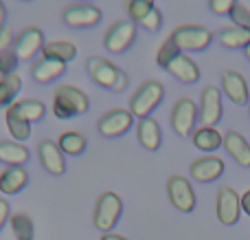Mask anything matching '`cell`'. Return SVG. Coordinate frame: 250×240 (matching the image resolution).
I'll return each instance as SVG.
<instances>
[{"label":"cell","instance_id":"obj_1","mask_svg":"<svg viewBox=\"0 0 250 240\" xmlns=\"http://www.w3.org/2000/svg\"><path fill=\"white\" fill-rule=\"evenodd\" d=\"M88 97L83 91L75 86H60L53 99V115L57 119H68L75 115H83L88 110Z\"/></svg>","mask_w":250,"mask_h":240},{"label":"cell","instance_id":"obj_2","mask_svg":"<svg viewBox=\"0 0 250 240\" xmlns=\"http://www.w3.org/2000/svg\"><path fill=\"white\" fill-rule=\"evenodd\" d=\"M86 69H88V75L104 88L123 91V88L127 86V75H125L121 69H117L112 62L104 60V57H97V55L88 57Z\"/></svg>","mask_w":250,"mask_h":240},{"label":"cell","instance_id":"obj_3","mask_svg":"<svg viewBox=\"0 0 250 240\" xmlns=\"http://www.w3.org/2000/svg\"><path fill=\"white\" fill-rule=\"evenodd\" d=\"M121 212L123 203L119 198V194L104 192L95 207V227L104 234H110L114 229V225L119 223V218H121Z\"/></svg>","mask_w":250,"mask_h":240},{"label":"cell","instance_id":"obj_4","mask_svg":"<svg viewBox=\"0 0 250 240\" xmlns=\"http://www.w3.org/2000/svg\"><path fill=\"white\" fill-rule=\"evenodd\" d=\"M163 97H165L163 84H158V82L143 84V86L138 88L136 95L132 97V101H129V113H132L134 117H141V119L149 117V113L163 101Z\"/></svg>","mask_w":250,"mask_h":240},{"label":"cell","instance_id":"obj_5","mask_svg":"<svg viewBox=\"0 0 250 240\" xmlns=\"http://www.w3.org/2000/svg\"><path fill=\"white\" fill-rule=\"evenodd\" d=\"M171 40L178 44L180 51H204V48L211 44L213 35H211V31L204 29V26L185 24L173 31Z\"/></svg>","mask_w":250,"mask_h":240},{"label":"cell","instance_id":"obj_6","mask_svg":"<svg viewBox=\"0 0 250 240\" xmlns=\"http://www.w3.org/2000/svg\"><path fill=\"white\" fill-rule=\"evenodd\" d=\"M167 194H169V201H171V205L176 207V210L185 212V214H189V212L195 210V192L185 176L173 174L171 179L167 181Z\"/></svg>","mask_w":250,"mask_h":240},{"label":"cell","instance_id":"obj_7","mask_svg":"<svg viewBox=\"0 0 250 240\" xmlns=\"http://www.w3.org/2000/svg\"><path fill=\"white\" fill-rule=\"evenodd\" d=\"M217 220L222 225H235L239 220V214H242V196L235 192L233 188L224 185V188L217 192Z\"/></svg>","mask_w":250,"mask_h":240},{"label":"cell","instance_id":"obj_8","mask_svg":"<svg viewBox=\"0 0 250 240\" xmlns=\"http://www.w3.org/2000/svg\"><path fill=\"white\" fill-rule=\"evenodd\" d=\"M132 121H134V115L129 113V110L114 108V110L105 113L104 117L99 119L97 128H99V132L104 137H110V139H114V137L125 135V132L132 128Z\"/></svg>","mask_w":250,"mask_h":240},{"label":"cell","instance_id":"obj_9","mask_svg":"<svg viewBox=\"0 0 250 240\" xmlns=\"http://www.w3.org/2000/svg\"><path fill=\"white\" fill-rule=\"evenodd\" d=\"M195 119H198V106H195L191 99H187V97L178 99L176 106H173V113H171L173 130H176L180 137H189L191 132H193Z\"/></svg>","mask_w":250,"mask_h":240},{"label":"cell","instance_id":"obj_10","mask_svg":"<svg viewBox=\"0 0 250 240\" xmlns=\"http://www.w3.org/2000/svg\"><path fill=\"white\" fill-rule=\"evenodd\" d=\"M222 119V93L215 86H207L200 101V123L202 128H213Z\"/></svg>","mask_w":250,"mask_h":240},{"label":"cell","instance_id":"obj_11","mask_svg":"<svg viewBox=\"0 0 250 240\" xmlns=\"http://www.w3.org/2000/svg\"><path fill=\"white\" fill-rule=\"evenodd\" d=\"M134 35H136V24L132 20H121L117 24H112V29L105 35L104 44L110 53H123L134 42Z\"/></svg>","mask_w":250,"mask_h":240},{"label":"cell","instance_id":"obj_12","mask_svg":"<svg viewBox=\"0 0 250 240\" xmlns=\"http://www.w3.org/2000/svg\"><path fill=\"white\" fill-rule=\"evenodd\" d=\"M42 47H44L42 31H40L38 26H29V29H24L18 35L13 51H16L18 60H31L38 51H42Z\"/></svg>","mask_w":250,"mask_h":240},{"label":"cell","instance_id":"obj_13","mask_svg":"<svg viewBox=\"0 0 250 240\" xmlns=\"http://www.w3.org/2000/svg\"><path fill=\"white\" fill-rule=\"evenodd\" d=\"M101 20V9L92 7V4H75V7L64 11V22L75 29H83V26H95Z\"/></svg>","mask_w":250,"mask_h":240},{"label":"cell","instance_id":"obj_14","mask_svg":"<svg viewBox=\"0 0 250 240\" xmlns=\"http://www.w3.org/2000/svg\"><path fill=\"white\" fill-rule=\"evenodd\" d=\"M40 161H42L44 170L53 176H62L66 172V163H64V152L60 150V145L55 141L46 139L40 144Z\"/></svg>","mask_w":250,"mask_h":240},{"label":"cell","instance_id":"obj_15","mask_svg":"<svg viewBox=\"0 0 250 240\" xmlns=\"http://www.w3.org/2000/svg\"><path fill=\"white\" fill-rule=\"evenodd\" d=\"M222 88H224L226 97L233 104L244 106L248 101V84L244 79V75L237 73V71H224L222 73Z\"/></svg>","mask_w":250,"mask_h":240},{"label":"cell","instance_id":"obj_16","mask_svg":"<svg viewBox=\"0 0 250 240\" xmlns=\"http://www.w3.org/2000/svg\"><path fill=\"white\" fill-rule=\"evenodd\" d=\"M224 174V161L220 157H202L191 163V176L200 183H211Z\"/></svg>","mask_w":250,"mask_h":240},{"label":"cell","instance_id":"obj_17","mask_svg":"<svg viewBox=\"0 0 250 240\" xmlns=\"http://www.w3.org/2000/svg\"><path fill=\"white\" fill-rule=\"evenodd\" d=\"M167 71L173 75V77H178L185 84H195L200 79V69L195 66V62L191 60V57L185 55V53L173 57V60L167 64Z\"/></svg>","mask_w":250,"mask_h":240},{"label":"cell","instance_id":"obj_18","mask_svg":"<svg viewBox=\"0 0 250 240\" xmlns=\"http://www.w3.org/2000/svg\"><path fill=\"white\" fill-rule=\"evenodd\" d=\"M224 148H226V152L235 159V163H239V166H244V168H250V144L239 132H235V130L226 132Z\"/></svg>","mask_w":250,"mask_h":240},{"label":"cell","instance_id":"obj_19","mask_svg":"<svg viewBox=\"0 0 250 240\" xmlns=\"http://www.w3.org/2000/svg\"><path fill=\"white\" fill-rule=\"evenodd\" d=\"M42 57L44 60H57L68 64V62H73L77 57V47L73 42H66V40H51V42H44Z\"/></svg>","mask_w":250,"mask_h":240},{"label":"cell","instance_id":"obj_20","mask_svg":"<svg viewBox=\"0 0 250 240\" xmlns=\"http://www.w3.org/2000/svg\"><path fill=\"white\" fill-rule=\"evenodd\" d=\"M7 128L18 144H20V141H26L31 137V123L22 117L20 108H18V101H13V104L7 106Z\"/></svg>","mask_w":250,"mask_h":240},{"label":"cell","instance_id":"obj_21","mask_svg":"<svg viewBox=\"0 0 250 240\" xmlns=\"http://www.w3.org/2000/svg\"><path fill=\"white\" fill-rule=\"evenodd\" d=\"M29 181V174L22 166H9L7 170L0 174V192L2 194H18Z\"/></svg>","mask_w":250,"mask_h":240},{"label":"cell","instance_id":"obj_22","mask_svg":"<svg viewBox=\"0 0 250 240\" xmlns=\"http://www.w3.org/2000/svg\"><path fill=\"white\" fill-rule=\"evenodd\" d=\"M138 141H141L143 148L151 150V152L160 148L163 135H160V126L156 119H151V117L141 119V123H138Z\"/></svg>","mask_w":250,"mask_h":240},{"label":"cell","instance_id":"obj_23","mask_svg":"<svg viewBox=\"0 0 250 240\" xmlns=\"http://www.w3.org/2000/svg\"><path fill=\"white\" fill-rule=\"evenodd\" d=\"M66 71V64L64 62H57V60H40L33 64V69H31V75H33L35 82L40 84H48L53 82V79H57L62 73Z\"/></svg>","mask_w":250,"mask_h":240},{"label":"cell","instance_id":"obj_24","mask_svg":"<svg viewBox=\"0 0 250 240\" xmlns=\"http://www.w3.org/2000/svg\"><path fill=\"white\" fill-rule=\"evenodd\" d=\"M193 145L204 152H215L220 145H224V137L215 128H198L193 132Z\"/></svg>","mask_w":250,"mask_h":240},{"label":"cell","instance_id":"obj_25","mask_svg":"<svg viewBox=\"0 0 250 240\" xmlns=\"http://www.w3.org/2000/svg\"><path fill=\"white\" fill-rule=\"evenodd\" d=\"M0 161L7 166H22L29 161V150L18 141H0Z\"/></svg>","mask_w":250,"mask_h":240},{"label":"cell","instance_id":"obj_26","mask_svg":"<svg viewBox=\"0 0 250 240\" xmlns=\"http://www.w3.org/2000/svg\"><path fill=\"white\" fill-rule=\"evenodd\" d=\"M220 42L229 48H246L250 44V31L242 29V26H226V29L220 31Z\"/></svg>","mask_w":250,"mask_h":240},{"label":"cell","instance_id":"obj_27","mask_svg":"<svg viewBox=\"0 0 250 240\" xmlns=\"http://www.w3.org/2000/svg\"><path fill=\"white\" fill-rule=\"evenodd\" d=\"M57 145L64 154H70V157H77L86 150V137L79 135V132H64V135L57 139Z\"/></svg>","mask_w":250,"mask_h":240},{"label":"cell","instance_id":"obj_28","mask_svg":"<svg viewBox=\"0 0 250 240\" xmlns=\"http://www.w3.org/2000/svg\"><path fill=\"white\" fill-rule=\"evenodd\" d=\"M11 232H13V236H16V240H33L35 238L33 220L26 214H22V212L11 216Z\"/></svg>","mask_w":250,"mask_h":240},{"label":"cell","instance_id":"obj_29","mask_svg":"<svg viewBox=\"0 0 250 240\" xmlns=\"http://www.w3.org/2000/svg\"><path fill=\"white\" fill-rule=\"evenodd\" d=\"M18 108H20L22 117H24L29 123L40 121V119L44 117V113H46L44 104L38 101V99H22V101H18Z\"/></svg>","mask_w":250,"mask_h":240},{"label":"cell","instance_id":"obj_30","mask_svg":"<svg viewBox=\"0 0 250 240\" xmlns=\"http://www.w3.org/2000/svg\"><path fill=\"white\" fill-rule=\"evenodd\" d=\"M151 9H154V0H129L127 2V13L132 22H141Z\"/></svg>","mask_w":250,"mask_h":240},{"label":"cell","instance_id":"obj_31","mask_svg":"<svg viewBox=\"0 0 250 240\" xmlns=\"http://www.w3.org/2000/svg\"><path fill=\"white\" fill-rule=\"evenodd\" d=\"M180 48H178V44L173 42L171 38L165 40V44L158 48V55H156V62H158V66H163V69H167V64L173 60V57L180 55Z\"/></svg>","mask_w":250,"mask_h":240},{"label":"cell","instance_id":"obj_32","mask_svg":"<svg viewBox=\"0 0 250 240\" xmlns=\"http://www.w3.org/2000/svg\"><path fill=\"white\" fill-rule=\"evenodd\" d=\"M229 16H230V20L235 22V26H242V29L250 31V9L246 7V4H239L237 2Z\"/></svg>","mask_w":250,"mask_h":240},{"label":"cell","instance_id":"obj_33","mask_svg":"<svg viewBox=\"0 0 250 240\" xmlns=\"http://www.w3.org/2000/svg\"><path fill=\"white\" fill-rule=\"evenodd\" d=\"M16 66H18V55H16V51H4V53H0V69H2L4 75L16 73Z\"/></svg>","mask_w":250,"mask_h":240},{"label":"cell","instance_id":"obj_34","mask_svg":"<svg viewBox=\"0 0 250 240\" xmlns=\"http://www.w3.org/2000/svg\"><path fill=\"white\" fill-rule=\"evenodd\" d=\"M141 24L145 26L147 31H158V29H160V24H163V13H160L158 9L154 7V9H151V11L141 20Z\"/></svg>","mask_w":250,"mask_h":240},{"label":"cell","instance_id":"obj_35","mask_svg":"<svg viewBox=\"0 0 250 240\" xmlns=\"http://www.w3.org/2000/svg\"><path fill=\"white\" fill-rule=\"evenodd\" d=\"M4 86V91H7V95L11 97V99H16V95H18V91H20V86H22V82H20V77H18L16 73H11V75H4L2 77V82H0Z\"/></svg>","mask_w":250,"mask_h":240},{"label":"cell","instance_id":"obj_36","mask_svg":"<svg viewBox=\"0 0 250 240\" xmlns=\"http://www.w3.org/2000/svg\"><path fill=\"white\" fill-rule=\"evenodd\" d=\"M211 4V11L217 13V16H229L233 11V7L237 4V0H208Z\"/></svg>","mask_w":250,"mask_h":240},{"label":"cell","instance_id":"obj_37","mask_svg":"<svg viewBox=\"0 0 250 240\" xmlns=\"http://www.w3.org/2000/svg\"><path fill=\"white\" fill-rule=\"evenodd\" d=\"M11 40H13L11 29H9V26H0V53L9 51V47H11Z\"/></svg>","mask_w":250,"mask_h":240},{"label":"cell","instance_id":"obj_38","mask_svg":"<svg viewBox=\"0 0 250 240\" xmlns=\"http://www.w3.org/2000/svg\"><path fill=\"white\" fill-rule=\"evenodd\" d=\"M7 218H11V216H9V203L4 201V198H0V229L4 227Z\"/></svg>","mask_w":250,"mask_h":240},{"label":"cell","instance_id":"obj_39","mask_svg":"<svg viewBox=\"0 0 250 240\" xmlns=\"http://www.w3.org/2000/svg\"><path fill=\"white\" fill-rule=\"evenodd\" d=\"M9 104H13V99L7 95V91H4V86L0 84V106H9Z\"/></svg>","mask_w":250,"mask_h":240},{"label":"cell","instance_id":"obj_40","mask_svg":"<svg viewBox=\"0 0 250 240\" xmlns=\"http://www.w3.org/2000/svg\"><path fill=\"white\" fill-rule=\"evenodd\" d=\"M242 212H246V214L250 216V190L244 192V196H242Z\"/></svg>","mask_w":250,"mask_h":240},{"label":"cell","instance_id":"obj_41","mask_svg":"<svg viewBox=\"0 0 250 240\" xmlns=\"http://www.w3.org/2000/svg\"><path fill=\"white\" fill-rule=\"evenodd\" d=\"M101 240H127V238L117 236V234H104V236H101Z\"/></svg>","mask_w":250,"mask_h":240},{"label":"cell","instance_id":"obj_42","mask_svg":"<svg viewBox=\"0 0 250 240\" xmlns=\"http://www.w3.org/2000/svg\"><path fill=\"white\" fill-rule=\"evenodd\" d=\"M4 18H7V11H4V4L0 0V26H4Z\"/></svg>","mask_w":250,"mask_h":240},{"label":"cell","instance_id":"obj_43","mask_svg":"<svg viewBox=\"0 0 250 240\" xmlns=\"http://www.w3.org/2000/svg\"><path fill=\"white\" fill-rule=\"evenodd\" d=\"M246 57H248V60H250V44H248V47H246Z\"/></svg>","mask_w":250,"mask_h":240},{"label":"cell","instance_id":"obj_44","mask_svg":"<svg viewBox=\"0 0 250 240\" xmlns=\"http://www.w3.org/2000/svg\"><path fill=\"white\" fill-rule=\"evenodd\" d=\"M2 77H4V73H2V69H0V82H2Z\"/></svg>","mask_w":250,"mask_h":240},{"label":"cell","instance_id":"obj_45","mask_svg":"<svg viewBox=\"0 0 250 240\" xmlns=\"http://www.w3.org/2000/svg\"><path fill=\"white\" fill-rule=\"evenodd\" d=\"M22 2H29V0H22Z\"/></svg>","mask_w":250,"mask_h":240}]
</instances>
